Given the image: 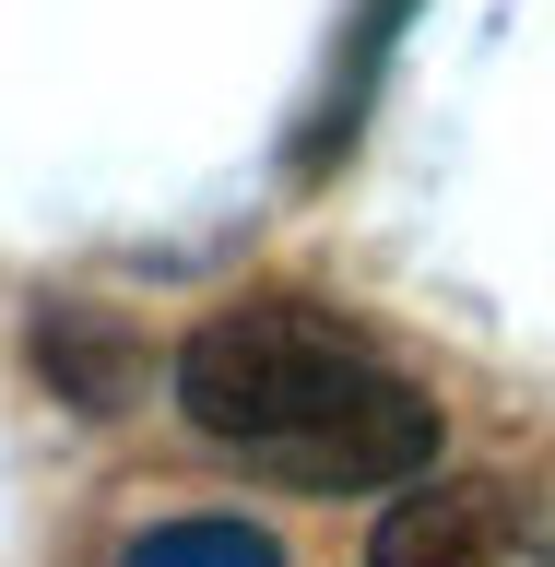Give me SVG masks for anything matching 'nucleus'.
Wrapping results in <instances>:
<instances>
[{"instance_id":"nucleus-1","label":"nucleus","mask_w":555,"mask_h":567,"mask_svg":"<svg viewBox=\"0 0 555 567\" xmlns=\"http://www.w3.org/2000/svg\"><path fill=\"white\" fill-rule=\"evenodd\" d=\"M177 414L308 496H379L438 461V402L319 296H237L177 343Z\"/></svg>"},{"instance_id":"nucleus-2","label":"nucleus","mask_w":555,"mask_h":567,"mask_svg":"<svg viewBox=\"0 0 555 567\" xmlns=\"http://www.w3.org/2000/svg\"><path fill=\"white\" fill-rule=\"evenodd\" d=\"M367 567H555V520L521 485H425L367 532Z\"/></svg>"},{"instance_id":"nucleus-3","label":"nucleus","mask_w":555,"mask_h":567,"mask_svg":"<svg viewBox=\"0 0 555 567\" xmlns=\"http://www.w3.org/2000/svg\"><path fill=\"white\" fill-rule=\"evenodd\" d=\"M119 567H284V544L260 520H166V532H142Z\"/></svg>"},{"instance_id":"nucleus-4","label":"nucleus","mask_w":555,"mask_h":567,"mask_svg":"<svg viewBox=\"0 0 555 567\" xmlns=\"http://www.w3.org/2000/svg\"><path fill=\"white\" fill-rule=\"evenodd\" d=\"M35 367L83 402V414H119V379H131V354H119V331H71V308L35 331Z\"/></svg>"}]
</instances>
